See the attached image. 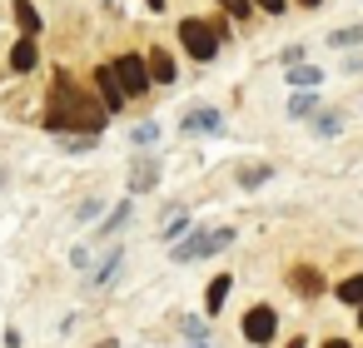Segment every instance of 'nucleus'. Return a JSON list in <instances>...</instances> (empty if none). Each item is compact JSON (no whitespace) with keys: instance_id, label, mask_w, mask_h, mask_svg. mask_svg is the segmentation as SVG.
Here are the masks:
<instances>
[{"instance_id":"obj_1","label":"nucleus","mask_w":363,"mask_h":348,"mask_svg":"<svg viewBox=\"0 0 363 348\" xmlns=\"http://www.w3.org/2000/svg\"><path fill=\"white\" fill-rule=\"evenodd\" d=\"M110 120V110L75 80H55L50 90V110H45V130H85V135H100V125Z\"/></svg>"},{"instance_id":"obj_2","label":"nucleus","mask_w":363,"mask_h":348,"mask_svg":"<svg viewBox=\"0 0 363 348\" xmlns=\"http://www.w3.org/2000/svg\"><path fill=\"white\" fill-rule=\"evenodd\" d=\"M234 244V229H194L184 244H174V259L179 264H194V259H204V254H219V249H229Z\"/></svg>"},{"instance_id":"obj_3","label":"nucleus","mask_w":363,"mask_h":348,"mask_svg":"<svg viewBox=\"0 0 363 348\" xmlns=\"http://www.w3.org/2000/svg\"><path fill=\"white\" fill-rule=\"evenodd\" d=\"M179 40H184V50H189L194 60H214V50H219V35H214V26H204V21H184V26H179Z\"/></svg>"},{"instance_id":"obj_4","label":"nucleus","mask_w":363,"mask_h":348,"mask_svg":"<svg viewBox=\"0 0 363 348\" xmlns=\"http://www.w3.org/2000/svg\"><path fill=\"white\" fill-rule=\"evenodd\" d=\"M110 70H115V80H120V90H125V100L150 90V70H145V60H140V55H120Z\"/></svg>"},{"instance_id":"obj_5","label":"nucleus","mask_w":363,"mask_h":348,"mask_svg":"<svg viewBox=\"0 0 363 348\" xmlns=\"http://www.w3.org/2000/svg\"><path fill=\"white\" fill-rule=\"evenodd\" d=\"M95 90H100V105H105L110 115L125 105V90H120V80H115V70H110V65H100V70H95Z\"/></svg>"},{"instance_id":"obj_6","label":"nucleus","mask_w":363,"mask_h":348,"mask_svg":"<svg viewBox=\"0 0 363 348\" xmlns=\"http://www.w3.org/2000/svg\"><path fill=\"white\" fill-rule=\"evenodd\" d=\"M244 338H249V343H269V338H274V308H249Z\"/></svg>"},{"instance_id":"obj_7","label":"nucleus","mask_w":363,"mask_h":348,"mask_svg":"<svg viewBox=\"0 0 363 348\" xmlns=\"http://www.w3.org/2000/svg\"><path fill=\"white\" fill-rule=\"evenodd\" d=\"M155 179H160V159H140V164L130 169V194H145V189H155Z\"/></svg>"},{"instance_id":"obj_8","label":"nucleus","mask_w":363,"mask_h":348,"mask_svg":"<svg viewBox=\"0 0 363 348\" xmlns=\"http://www.w3.org/2000/svg\"><path fill=\"white\" fill-rule=\"evenodd\" d=\"M145 70H150V80H160V85H169V80H174V60H169V50H150V60H145Z\"/></svg>"},{"instance_id":"obj_9","label":"nucleus","mask_w":363,"mask_h":348,"mask_svg":"<svg viewBox=\"0 0 363 348\" xmlns=\"http://www.w3.org/2000/svg\"><path fill=\"white\" fill-rule=\"evenodd\" d=\"M184 130L189 135H214L219 130V110H189L184 115Z\"/></svg>"},{"instance_id":"obj_10","label":"nucleus","mask_w":363,"mask_h":348,"mask_svg":"<svg viewBox=\"0 0 363 348\" xmlns=\"http://www.w3.org/2000/svg\"><path fill=\"white\" fill-rule=\"evenodd\" d=\"M11 65H16L21 75H26V70H35V40H30V35H26L16 50H11Z\"/></svg>"},{"instance_id":"obj_11","label":"nucleus","mask_w":363,"mask_h":348,"mask_svg":"<svg viewBox=\"0 0 363 348\" xmlns=\"http://www.w3.org/2000/svg\"><path fill=\"white\" fill-rule=\"evenodd\" d=\"M16 21H21V30L35 40V30H40V16H35V6H30V0H16Z\"/></svg>"},{"instance_id":"obj_12","label":"nucleus","mask_w":363,"mask_h":348,"mask_svg":"<svg viewBox=\"0 0 363 348\" xmlns=\"http://www.w3.org/2000/svg\"><path fill=\"white\" fill-rule=\"evenodd\" d=\"M224 298H229V274H224V279H209V293H204L209 313H219V308H224Z\"/></svg>"},{"instance_id":"obj_13","label":"nucleus","mask_w":363,"mask_h":348,"mask_svg":"<svg viewBox=\"0 0 363 348\" xmlns=\"http://www.w3.org/2000/svg\"><path fill=\"white\" fill-rule=\"evenodd\" d=\"M318 80H323V75H318L313 65H294V70H289V85H298V90H313Z\"/></svg>"},{"instance_id":"obj_14","label":"nucleus","mask_w":363,"mask_h":348,"mask_svg":"<svg viewBox=\"0 0 363 348\" xmlns=\"http://www.w3.org/2000/svg\"><path fill=\"white\" fill-rule=\"evenodd\" d=\"M338 298H343V303H363V274L343 279V284H338Z\"/></svg>"},{"instance_id":"obj_15","label":"nucleus","mask_w":363,"mask_h":348,"mask_svg":"<svg viewBox=\"0 0 363 348\" xmlns=\"http://www.w3.org/2000/svg\"><path fill=\"white\" fill-rule=\"evenodd\" d=\"M358 40H363V26H348V30H333V35H328V45H338V50L358 45Z\"/></svg>"},{"instance_id":"obj_16","label":"nucleus","mask_w":363,"mask_h":348,"mask_svg":"<svg viewBox=\"0 0 363 348\" xmlns=\"http://www.w3.org/2000/svg\"><path fill=\"white\" fill-rule=\"evenodd\" d=\"M115 269H120V254H110V259L95 269V279H90V284H110V279H115Z\"/></svg>"},{"instance_id":"obj_17","label":"nucleus","mask_w":363,"mask_h":348,"mask_svg":"<svg viewBox=\"0 0 363 348\" xmlns=\"http://www.w3.org/2000/svg\"><path fill=\"white\" fill-rule=\"evenodd\" d=\"M294 284H298L303 293H318V274H313V269H298V274H294Z\"/></svg>"},{"instance_id":"obj_18","label":"nucleus","mask_w":363,"mask_h":348,"mask_svg":"<svg viewBox=\"0 0 363 348\" xmlns=\"http://www.w3.org/2000/svg\"><path fill=\"white\" fill-rule=\"evenodd\" d=\"M269 179V169H239V184L244 189H254V184H264Z\"/></svg>"},{"instance_id":"obj_19","label":"nucleus","mask_w":363,"mask_h":348,"mask_svg":"<svg viewBox=\"0 0 363 348\" xmlns=\"http://www.w3.org/2000/svg\"><path fill=\"white\" fill-rule=\"evenodd\" d=\"M338 130H343L338 115H318V135H338Z\"/></svg>"},{"instance_id":"obj_20","label":"nucleus","mask_w":363,"mask_h":348,"mask_svg":"<svg viewBox=\"0 0 363 348\" xmlns=\"http://www.w3.org/2000/svg\"><path fill=\"white\" fill-rule=\"evenodd\" d=\"M219 6H224L229 16H239V21H244V16H249V6H254V0H219Z\"/></svg>"},{"instance_id":"obj_21","label":"nucleus","mask_w":363,"mask_h":348,"mask_svg":"<svg viewBox=\"0 0 363 348\" xmlns=\"http://www.w3.org/2000/svg\"><path fill=\"white\" fill-rule=\"evenodd\" d=\"M308 110H313V100H308V95H298V100H289V115H308Z\"/></svg>"},{"instance_id":"obj_22","label":"nucleus","mask_w":363,"mask_h":348,"mask_svg":"<svg viewBox=\"0 0 363 348\" xmlns=\"http://www.w3.org/2000/svg\"><path fill=\"white\" fill-rule=\"evenodd\" d=\"M259 6H264V11H274V16H279V11H284V0H259Z\"/></svg>"},{"instance_id":"obj_23","label":"nucleus","mask_w":363,"mask_h":348,"mask_svg":"<svg viewBox=\"0 0 363 348\" xmlns=\"http://www.w3.org/2000/svg\"><path fill=\"white\" fill-rule=\"evenodd\" d=\"M323 348H348V343H343V338H328V343H323Z\"/></svg>"},{"instance_id":"obj_24","label":"nucleus","mask_w":363,"mask_h":348,"mask_svg":"<svg viewBox=\"0 0 363 348\" xmlns=\"http://www.w3.org/2000/svg\"><path fill=\"white\" fill-rule=\"evenodd\" d=\"M298 6H303V11H313V6H323V0H298Z\"/></svg>"},{"instance_id":"obj_25","label":"nucleus","mask_w":363,"mask_h":348,"mask_svg":"<svg viewBox=\"0 0 363 348\" xmlns=\"http://www.w3.org/2000/svg\"><path fill=\"white\" fill-rule=\"evenodd\" d=\"M150 11H164V0H150Z\"/></svg>"},{"instance_id":"obj_26","label":"nucleus","mask_w":363,"mask_h":348,"mask_svg":"<svg viewBox=\"0 0 363 348\" xmlns=\"http://www.w3.org/2000/svg\"><path fill=\"white\" fill-rule=\"evenodd\" d=\"M358 328H363V303H358Z\"/></svg>"},{"instance_id":"obj_27","label":"nucleus","mask_w":363,"mask_h":348,"mask_svg":"<svg viewBox=\"0 0 363 348\" xmlns=\"http://www.w3.org/2000/svg\"><path fill=\"white\" fill-rule=\"evenodd\" d=\"M95 348H115V343H95Z\"/></svg>"}]
</instances>
